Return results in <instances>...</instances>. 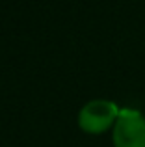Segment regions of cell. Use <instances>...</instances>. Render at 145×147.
Returning a JSON list of instances; mask_svg holds the SVG:
<instances>
[{
	"mask_svg": "<svg viewBox=\"0 0 145 147\" xmlns=\"http://www.w3.org/2000/svg\"><path fill=\"white\" fill-rule=\"evenodd\" d=\"M119 106L113 100L97 99L87 102L78 114V125L87 134H102L119 117Z\"/></svg>",
	"mask_w": 145,
	"mask_h": 147,
	"instance_id": "1",
	"label": "cell"
},
{
	"mask_svg": "<svg viewBox=\"0 0 145 147\" xmlns=\"http://www.w3.org/2000/svg\"><path fill=\"white\" fill-rule=\"evenodd\" d=\"M113 147H145V115L136 108H123L113 125Z\"/></svg>",
	"mask_w": 145,
	"mask_h": 147,
	"instance_id": "2",
	"label": "cell"
}]
</instances>
